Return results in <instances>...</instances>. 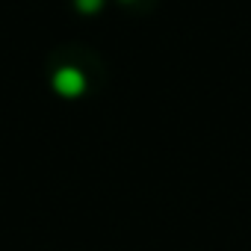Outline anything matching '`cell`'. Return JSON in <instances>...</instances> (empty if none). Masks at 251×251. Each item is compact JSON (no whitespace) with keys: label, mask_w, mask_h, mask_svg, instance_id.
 Segmentation results:
<instances>
[{"label":"cell","mask_w":251,"mask_h":251,"mask_svg":"<svg viewBox=\"0 0 251 251\" xmlns=\"http://www.w3.org/2000/svg\"><path fill=\"white\" fill-rule=\"evenodd\" d=\"M56 89H59L62 95H77V92L83 89V77H80L77 71H71V68H62V71L56 74Z\"/></svg>","instance_id":"6da1fadb"},{"label":"cell","mask_w":251,"mask_h":251,"mask_svg":"<svg viewBox=\"0 0 251 251\" xmlns=\"http://www.w3.org/2000/svg\"><path fill=\"white\" fill-rule=\"evenodd\" d=\"M77 3H80V9L92 12V9H98V3H100V0H77Z\"/></svg>","instance_id":"7a4b0ae2"}]
</instances>
